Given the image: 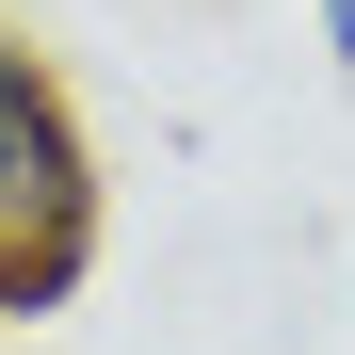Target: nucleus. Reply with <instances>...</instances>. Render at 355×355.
<instances>
[{
    "label": "nucleus",
    "instance_id": "obj_1",
    "mask_svg": "<svg viewBox=\"0 0 355 355\" xmlns=\"http://www.w3.org/2000/svg\"><path fill=\"white\" fill-rule=\"evenodd\" d=\"M97 259V162H81V113L65 81L0 33V323H49Z\"/></svg>",
    "mask_w": 355,
    "mask_h": 355
},
{
    "label": "nucleus",
    "instance_id": "obj_2",
    "mask_svg": "<svg viewBox=\"0 0 355 355\" xmlns=\"http://www.w3.org/2000/svg\"><path fill=\"white\" fill-rule=\"evenodd\" d=\"M323 65H355V0H323Z\"/></svg>",
    "mask_w": 355,
    "mask_h": 355
}]
</instances>
